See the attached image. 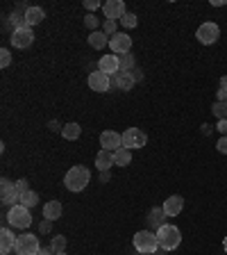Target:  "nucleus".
<instances>
[{
  "instance_id": "8",
  "label": "nucleus",
  "mask_w": 227,
  "mask_h": 255,
  "mask_svg": "<svg viewBox=\"0 0 227 255\" xmlns=\"http://www.w3.org/2000/svg\"><path fill=\"white\" fill-rule=\"evenodd\" d=\"M109 48L114 55H127L130 50H132V37L130 34H125V32H116L114 37H109Z\"/></svg>"
},
{
  "instance_id": "25",
  "label": "nucleus",
  "mask_w": 227,
  "mask_h": 255,
  "mask_svg": "<svg viewBox=\"0 0 227 255\" xmlns=\"http://www.w3.org/2000/svg\"><path fill=\"white\" fill-rule=\"evenodd\" d=\"M114 162H116V166H127L130 162H132V150L130 148H118L116 153H114Z\"/></svg>"
},
{
  "instance_id": "1",
  "label": "nucleus",
  "mask_w": 227,
  "mask_h": 255,
  "mask_svg": "<svg viewBox=\"0 0 227 255\" xmlns=\"http://www.w3.org/2000/svg\"><path fill=\"white\" fill-rule=\"evenodd\" d=\"M89 180H91L89 169L82 164H75L66 171V175H64V187L69 191H82V189H86Z\"/></svg>"
},
{
  "instance_id": "47",
  "label": "nucleus",
  "mask_w": 227,
  "mask_h": 255,
  "mask_svg": "<svg viewBox=\"0 0 227 255\" xmlns=\"http://www.w3.org/2000/svg\"><path fill=\"white\" fill-rule=\"evenodd\" d=\"M225 105H227V101H225Z\"/></svg>"
},
{
  "instance_id": "41",
  "label": "nucleus",
  "mask_w": 227,
  "mask_h": 255,
  "mask_svg": "<svg viewBox=\"0 0 227 255\" xmlns=\"http://www.w3.org/2000/svg\"><path fill=\"white\" fill-rule=\"evenodd\" d=\"M109 171H100V182H109Z\"/></svg>"
},
{
  "instance_id": "40",
  "label": "nucleus",
  "mask_w": 227,
  "mask_h": 255,
  "mask_svg": "<svg viewBox=\"0 0 227 255\" xmlns=\"http://www.w3.org/2000/svg\"><path fill=\"white\" fill-rule=\"evenodd\" d=\"M48 128H50L53 132H62V130H64V126H59V121H50V126H48Z\"/></svg>"
},
{
  "instance_id": "12",
  "label": "nucleus",
  "mask_w": 227,
  "mask_h": 255,
  "mask_svg": "<svg viewBox=\"0 0 227 255\" xmlns=\"http://www.w3.org/2000/svg\"><path fill=\"white\" fill-rule=\"evenodd\" d=\"M102 11H105L107 21H121L123 16L127 14L123 0H107V2H102Z\"/></svg>"
},
{
  "instance_id": "2",
  "label": "nucleus",
  "mask_w": 227,
  "mask_h": 255,
  "mask_svg": "<svg viewBox=\"0 0 227 255\" xmlns=\"http://www.w3.org/2000/svg\"><path fill=\"white\" fill-rule=\"evenodd\" d=\"M132 242H134V249L141 255H154L159 251L157 233H152V230H139L132 237Z\"/></svg>"
},
{
  "instance_id": "39",
  "label": "nucleus",
  "mask_w": 227,
  "mask_h": 255,
  "mask_svg": "<svg viewBox=\"0 0 227 255\" xmlns=\"http://www.w3.org/2000/svg\"><path fill=\"white\" fill-rule=\"evenodd\" d=\"M216 130H218V132L223 134V137H225V134H227V119H223V121H218Z\"/></svg>"
},
{
  "instance_id": "24",
  "label": "nucleus",
  "mask_w": 227,
  "mask_h": 255,
  "mask_svg": "<svg viewBox=\"0 0 227 255\" xmlns=\"http://www.w3.org/2000/svg\"><path fill=\"white\" fill-rule=\"evenodd\" d=\"M9 23L14 25V30H23V27H27V21H25V11L21 9H14L9 14Z\"/></svg>"
},
{
  "instance_id": "20",
  "label": "nucleus",
  "mask_w": 227,
  "mask_h": 255,
  "mask_svg": "<svg viewBox=\"0 0 227 255\" xmlns=\"http://www.w3.org/2000/svg\"><path fill=\"white\" fill-rule=\"evenodd\" d=\"M114 164H116V162H114V153L100 148V153L95 155V166H98V171H109Z\"/></svg>"
},
{
  "instance_id": "37",
  "label": "nucleus",
  "mask_w": 227,
  "mask_h": 255,
  "mask_svg": "<svg viewBox=\"0 0 227 255\" xmlns=\"http://www.w3.org/2000/svg\"><path fill=\"white\" fill-rule=\"evenodd\" d=\"M98 7H102V2H98V0H84V9L89 11H95Z\"/></svg>"
},
{
  "instance_id": "17",
  "label": "nucleus",
  "mask_w": 227,
  "mask_h": 255,
  "mask_svg": "<svg viewBox=\"0 0 227 255\" xmlns=\"http://www.w3.org/2000/svg\"><path fill=\"white\" fill-rule=\"evenodd\" d=\"M166 217L168 214L164 212V207H152L148 212V226H150V230H154L157 233L161 226H166Z\"/></svg>"
},
{
  "instance_id": "7",
  "label": "nucleus",
  "mask_w": 227,
  "mask_h": 255,
  "mask_svg": "<svg viewBox=\"0 0 227 255\" xmlns=\"http://www.w3.org/2000/svg\"><path fill=\"white\" fill-rule=\"evenodd\" d=\"M148 143V134L139 130V128H127L125 132H123V148H143Z\"/></svg>"
},
{
  "instance_id": "36",
  "label": "nucleus",
  "mask_w": 227,
  "mask_h": 255,
  "mask_svg": "<svg viewBox=\"0 0 227 255\" xmlns=\"http://www.w3.org/2000/svg\"><path fill=\"white\" fill-rule=\"evenodd\" d=\"M216 148H218V153L227 155V134H225V137H221V139H218V143H216Z\"/></svg>"
},
{
  "instance_id": "9",
  "label": "nucleus",
  "mask_w": 227,
  "mask_h": 255,
  "mask_svg": "<svg viewBox=\"0 0 227 255\" xmlns=\"http://www.w3.org/2000/svg\"><path fill=\"white\" fill-rule=\"evenodd\" d=\"M0 189H2V205L7 207H14L21 203V194H18V189H16V185L9 180V178H2L0 180Z\"/></svg>"
},
{
  "instance_id": "45",
  "label": "nucleus",
  "mask_w": 227,
  "mask_h": 255,
  "mask_svg": "<svg viewBox=\"0 0 227 255\" xmlns=\"http://www.w3.org/2000/svg\"><path fill=\"white\" fill-rule=\"evenodd\" d=\"M223 249H225V253H227V237L223 239Z\"/></svg>"
},
{
  "instance_id": "19",
  "label": "nucleus",
  "mask_w": 227,
  "mask_h": 255,
  "mask_svg": "<svg viewBox=\"0 0 227 255\" xmlns=\"http://www.w3.org/2000/svg\"><path fill=\"white\" fill-rule=\"evenodd\" d=\"M62 212H64V207L59 201H48L43 205V219H48V221H57L62 217Z\"/></svg>"
},
{
  "instance_id": "13",
  "label": "nucleus",
  "mask_w": 227,
  "mask_h": 255,
  "mask_svg": "<svg viewBox=\"0 0 227 255\" xmlns=\"http://www.w3.org/2000/svg\"><path fill=\"white\" fill-rule=\"evenodd\" d=\"M100 146L109 153H116L118 148H123V134L114 132V130H105L100 134Z\"/></svg>"
},
{
  "instance_id": "6",
  "label": "nucleus",
  "mask_w": 227,
  "mask_h": 255,
  "mask_svg": "<svg viewBox=\"0 0 227 255\" xmlns=\"http://www.w3.org/2000/svg\"><path fill=\"white\" fill-rule=\"evenodd\" d=\"M196 37H198V41L205 43V46H214V43L221 39V27L214 21H207L196 30Z\"/></svg>"
},
{
  "instance_id": "33",
  "label": "nucleus",
  "mask_w": 227,
  "mask_h": 255,
  "mask_svg": "<svg viewBox=\"0 0 227 255\" xmlns=\"http://www.w3.org/2000/svg\"><path fill=\"white\" fill-rule=\"evenodd\" d=\"M9 64H11V53L7 50V48H2V50H0V66H2V69H7Z\"/></svg>"
},
{
  "instance_id": "35",
  "label": "nucleus",
  "mask_w": 227,
  "mask_h": 255,
  "mask_svg": "<svg viewBox=\"0 0 227 255\" xmlns=\"http://www.w3.org/2000/svg\"><path fill=\"white\" fill-rule=\"evenodd\" d=\"M14 185H16V189H18V194H21V196L25 194V191H30V187H27V180H25V178H21V180H16Z\"/></svg>"
},
{
  "instance_id": "43",
  "label": "nucleus",
  "mask_w": 227,
  "mask_h": 255,
  "mask_svg": "<svg viewBox=\"0 0 227 255\" xmlns=\"http://www.w3.org/2000/svg\"><path fill=\"white\" fill-rule=\"evenodd\" d=\"M212 5H214V7H225L227 2H225V0H212Z\"/></svg>"
},
{
  "instance_id": "27",
  "label": "nucleus",
  "mask_w": 227,
  "mask_h": 255,
  "mask_svg": "<svg viewBox=\"0 0 227 255\" xmlns=\"http://www.w3.org/2000/svg\"><path fill=\"white\" fill-rule=\"evenodd\" d=\"M66 244H69V242H66L64 235H55V237L50 239V249H53V253H64V251H66Z\"/></svg>"
},
{
  "instance_id": "30",
  "label": "nucleus",
  "mask_w": 227,
  "mask_h": 255,
  "mask_svg": "<svg viewBox=\"0 0 227 255\" xmlns=\"http://www.w3.org/2000/svg\"><path fill=\"white\" fill-rule=\"evenodd\" d=\"M212 112H214V117H216L218 121H223V119H227V105H225V103L216 101V103H214V107H212Z\"/></svg>"
},
{
  "instance_id": "26",
  "label": "nucleus",
  "mask_w": 227,
  "mask_h": 255,
  "mask_svg": "<svg viewBox=\"0 0 227 255\" xmlns=\"http://www.w3.org/2000/svg\"><path fill=\"white\" fill-rule=\"evenodd\" d=\"M37 203H39V194H37V191L30 189V191H25V194L21 196V205L27 207V210H32V207L37 205Z\"/></svg>"
},
{
  "instance_id": "15",
  "label": "nucleus",
  "mask_w": 227,
  "mask_h": 255,
  "mask_svg": "<svg viewBox=\"0 0 227 255\" xmlns=\"http://www.w3.org/2000/svg\"><path fill=\"white\" fill-rule=\"evenodd\" d=\"M161 207H164V212L168 214V217H177V214L184 210V198H182L180 194H173V196L166 198Z\"/></svg>"
},
{
  "instance_id": "34",
  "label": "nucleus",
  "mask_w": 227,
  "mask_h": 255,
  "mask_svg": "<svg viewBox=\"0 0 227 255\" xmlns=\"http://www.w3.org/2000/svg\"><path fill=\"white\" fill-rule=\"evenodd\" d=\"M53 223H55V221H48V219H43V221L39 223V233H41V235H48L50 230H53Z\"/></svg>"
},
{
  "instance_id": "11",
  "label": "nucleus",
  "mask_w": 227,
  "mask_h": 255,
  "mask_svg": "<svg viewBox=\"0 0 227 255\" xmlns=\"http://www.w3.org/2000/svg\"><path fill=\"white\" fill-rule=\"evenodd\" d=\"M86 82H89L91 91H98V94H105V91L111 89V78L107 73H102V71H93V73H89Z\"/></svg>"
},
{
  "instance_id": "42",
  "label": "nucleus",
  "mask_w": 227,
  "mask_h": 255,
  "mask_svg": "<svg viewBox=\"0 0 227 255\" xmlns=\"http://www.w3.org/2000/svg\"><path fill=\"white\" fill-rule=\"evenodd\" d=\"M39 255H55V253H53V249L48 246V249H41V251H39Z\"/></svg>"
},
{
  "instance_id": "10",
  "label": "nucleus",
  "mask_w": 227,
  "mask_h": 255,
  "mask_svg": "<svg viewBox=\"0 0 227 255\" xmlns=\"http://www.w3.org/2000/svg\"><path fill=\"white\" fill-rule=\"evenodd\" d=\"M11 46L18 48V50H25V48H30L32 43H34V32H32V27H23V30H14L9 37Z\"/></svg>"
},
{
  "instance_id": "28",
  "label": "nucleus",
  "mask_w": 227,
  "mask_h": 255,
  "mask_svg": "<svg viewBox=\"0 0 227 255\" xmlns=\"http://www.w3.org/2000/svg\"><path fill=\"white\" fill-rule=\"evenodd\" d=\"M121 71H125V73H130V71L137 66V62H134V55L132 53H127V55H121Z\"/></svg>"
},
{
  "instance_id": "29",
  "label": "nucleus",
  "mask_w": 227,
  "mask_h": 255,
  "mask_svg": "<svg viewBox=\"0 0 227 255\" xmlns=\"http://www.w3.org/2000/svg\"><path fill=\"white\" fill-rule=\"evenodd\" d=\"M121 23H123V27H125V30H132V27H137V25H139V18H137V14L127 11V14L121 18Z\"/></svg>"
},
{
  "instance_id": "21",
  "label": "nucleus",
  "mask_w": 227,
  "mask_h": 255,
  "mask_svg": "<svg viewBox=\"0 0 227 255\" xmlns=\"http://www.w3.org/2000/svg\"><path fill=\"white\" fill-rule=\"evenodd\" d=\"M46 18V11L41 7H27L25 9V21H27V27H34Z\"/></svg>"
},
{
  "instance_id": "31",
  "label": "nucleus",
  "mask_w": 227,
  "mask_h": 255,
  "mask_svg": "<svg viewBox=\"0 0 227 255\" xmlns=\"http://www.w3.org/2000/svg\"><path fill=\"white\" fill-rule=\"evenodd\" d=\"M84 25L89 27L91 32H98V27H100V18L95 14H86V18H84Z\"/></svg>"
},
{
  "instance_id": "18",
  "label": "nucleus",
  "mask_w": 227,
  "mask_h": 255,
  "mask_svg": "<svg viewBox=\"0 0 227 255\" xmlns=\"http://www.w3.org/2000/svg\"><path fill=\"white\" fill-rule=\"evenodd\" d=\"M14 246H16L14 233H11L9 228H2V230H0V253L7 255L9 251H14Z\"/></svg>"
},
{
  "instance_id": "5",
  "label": "nucleus",
  "mask_w": 227,
  "mask_h": 255,
  "mask_svg": "<svg viewBox=\"0 0 227 255\" xmlns=\"http://www.w3.org/2000/svg\"><path fill=\"white\" fill-rule=\"evenodd\" d=\"M39 251H41V244H39L37 235L25 233L16 237V246H14L16 255H39Z\"/></svg>"
},
{
  "instance_id": "16",
  "label": "nucleus",
  "mask_w": 227,
  "mask_h": 255,
  "mask_svg": "<svg viewBox=\"0 0 227 255\" xmlns=\"http://www.w3.org/2000/svg\"><path fill=\"white\" fill-rule=\"evenodd\" d=\"M134 85H137V82H134V80H132V75H130V73H125V71H118L116 75H111V87H114V89L130 91Z\"/></svg>"
},
{
  "instance_id": "22",
  "label": "nucleus",
  "mask_w": 227,
  "mask_h": 255,
  "mask_svg": "<svg viewBox=\"0 0 227 255\" xmlns=\"http://www.w3.org/2000/svg\"><path fill=\"white\" fill-rule=\"evenodd\" d=\"M89 46L93 48V50H102L105 46H109V37H107L102 30L91 32V34H89Z\"/></svg>"
},
{
  "instance_id": "38",
  "label": "nucleus",
  "mask_w": 227,
  "mask_h": 255,
  "mask_svg": "<svg viewBox=\"0 0 227 255\" xmlns=\"http://www.w3.org/2000/svg\"><path fill=\"white\" fill-rule=\"evenodd\" d=\"M130 75H132V80H134V82H141V80H143V71L139 69V66H134V69L130 71Z\"/></svg>"
},
{
  "instance_id": "23",
  "label": "nucleus",
  "mask_w": 227,
  "mask_h": 255,
  "mask_svg": "<svg viewBox=\"0 0 227 255\" xmlns=\"http://www.w3.org/2000/svg\"><path fill=\"white\" fill-rule=\"evenodd\" d=\"M79 134H82V128H79V123H66L62 130V137L69 139V141H75V139H79Z\"/></svg>"
},
{
  "instance_id": "44",
  "label": "nucleus",
  "mask_w": 227,
  "mask_h": 255,
  "mask_svg": "<svg viewBox=\"0 0 227 255\" xmlns=\"http://www.w3.org/2000/svg\"><path fill=\"white\" fill-rule=\"evenodd\" d=\"M221 89L227 91V75H223V78H221Z\"/></svg>"
},
{
  "instance_id": "4",
  "label": "nucleus",
  "mask_w": 227,
  "mask_h": 255,
  "mask_svg": "<svg viewBox=\"0 0 227 255\" xmlns=\"http://www.w3.org/2000/svg\"><path fill=\"white\" fill-rule=\"evenodd\" d=\"M7 223H9L11 228H21V230L30 228V226H32L30 210H27V207H23L21 203H18V205H14V207H9V212H7Z\"/></svg>"
},
{
  "instance_id": "46",
  "label": "nucleus",
  "mask_w": 227,
  "mask_h": 255,
  "mask_svg": "<svg viewBox=\"0 0 227 255\" xmlns=\"http://www.w3.org/2000/svg\"><path fill=\"white\" fill-rule=\"evenodd\" d=\"M55 255H69V253H66V251H64V253H55Z\"/></svg>"
},
{
  "instance_id": "14",
  "label": "nucleus",
  "mask_w": 227,
  "mask_h": 255,
  "mask_svg": "<svg viewBox=\"0 0 227 255\" xmlns=\"http://www.w3.org/2000/svg\"><path fill=\"white\" fill-rule=\"evenodd\" d=\"M98 71L107 73L109 78L116 75L118 71H121V59H118V55H102L100 62H98Z\"/></svg>"
},
{
  "instance_id": "3",
  "label": "nucleus",
  "mask_w": 227,
  "mask_h": 255,
  "mask_svg": "<svg viewBox=\"0 0 227 255\" xmlns=\"http://www.w3.org/2000/svg\"><path fill=\"white\" fill-rule=\"evenodd\" d=\"M157 239H159V249L173 251V249H177V246L182 244V233H180L177 226L166 223V226H161V228L157 230Z\"/></svg>"
},
{
  "instance_id": "32",
  "label": "nucleus",
  "mask_w": 227,
  "mask_h": 255,
  "mask_svg": "<svg viewBox=\"0 0 227 255\" xmlns=\"http://www.w3.org/2000/svg\"><path fill=\"white\" fill-rule=\"evenodd\" d=\"M116 27H118V21H105L102 23V32H105L107 37H114V34H116Z\"/></svg>"
}]
</instances>
